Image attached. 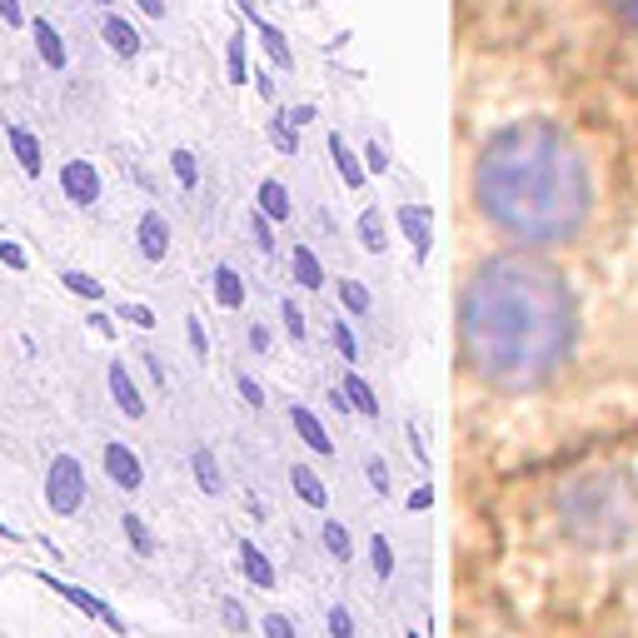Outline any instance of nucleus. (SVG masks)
Wrapping results in <instances>:
<instances>
[{
    "instance_id": "nucleus-1",
    "label": "nucleus",
    "mask_w": 638,
    "mask_h": 638,
    "mask_svg": "<svg viewBox=\"0 0 638 638\" xmlns=\"http://www.w3.org/2000/svg\"><path fill=\"white\" fill-rule=\"evenodd\" d=\"M574 329L568 285L534 259H484L459 295L464 359L498 389L544 384L574 349Z\"/></svg>"
},
{
    "instance_id": "nucleus-2",
    "label": "nucleus",
    "mask_w": 638,
    "mask_h": 638,
    "mask_svg": "<svg viewBox=\"0 0 638 638\" xmlns=\"http://www.w3.org/2000/svg\"><path fill=\"white\" fill-rule=\"evenodd\" d=\"M474 199L518 245H558L588 219L594 185L574 140L548 120L498 130L474 165Z\"/></svg>"
},
{
    "instance_id": "nucleus-3",
    "label": "nucleus",
    "mask_w": 638,
    "mask_h": 638,
    "mask_svg": "<svg viewBox=\"0 0 638 638\" xmlns=\"http://www.w3.org/2000/svg\"><path fill=\"white\" fill-rule=\"evenodd\" d=\"M45 504L55 508L60 518L80 514V504H85V464H80L75 454H55L45 469Z\"/></svg>"
},
{
    "instance_id": "nucleus-4",
    "label": "nucleus",
    "mask_w": 638,
    "mask_h": 638,
    "mask_svg": "<svg viewBox=\"0 0 638 638\" xmlns=\"http://www.w3.org/2000/svg\"><path fill=\"white\" fill-rule=\"evenodd\" d=\"M40 584H50V588H55V594H65V604H75L80 614H90V618H100V624H105V628H115V634H125V618H120L110 604H100V598L90 594V588H80V584H60V578H50V574H40Z\"/></svg>"
},
{
    "instance_id": "nucleus-5",
    "label": "nucleus",
    "mask_w": 638,
    "mask_h": 638,
    "mask_svg": "<svg viewBox=\"0 0 638 638\" xmlns=\"http://www.w3.org/2000/svg\"><path fill=\"white\" fill-rule=\"evenodd\" d=\"M105 474L115 478V488H125V494H135L140 484H145V469H140V459H135V449L130 444H120V439H110L105 444Z\"/></svg>"
},
{
    "instance_id": "nucleus-6",
    "label": "nucleus",
    "mask_w": 638,
    "mask_h": 638,
    "mask_svg": "<svg viewBox=\"0 0 638 638\" xmlns=\"http://www.w3.org/2000/svg\"><path fill=\"white\" fill-rule=\"evenodd\" d=\"M289 424H295L299 444H305V449H315L319 459H329V454H335V439H329L325 419H319L315 409H305V404H289Z\"/></svg>"
},
{
    "instance_id": "nucleus-7",
    "label": "nucleus",
    "mask_w": 638,
    "mask_h": 638,
    "mask_svg": "<svg viewBox=\"0 0 638 638\" xmlns=\"http://www.w3.org/2000/svg\"><path fill=\"white\" fill-rule=\"evenodd\" d=\"M60 185H65V199H75V205H95L100 199V175L90 160H70L60 169Z\"/></svg>"
},
{
    "instance_id": "nucleus-8",
    "label": "nucleus",
    "mask_w": 638,
    "mask_h": 638,
    "mask_svg": "<svg viewBox=\"0 0 638 638\" xmlns=\"http://www.w3.org/2000/svg\"><path fill=\"white\" fill-rule=\"evenodd\" d=\"M235 558H239V568H245V578H249L255 588H275V584H279V568L269 564V554L255 544V538H239Z\"/></svg>"
},
{
    "instance_id": "nucleus-9",
    "label": "nucleus",
    "mask_w": 638,
    "mask_h": 638,
    "mask_svg": "<svg viewBox=\"0 0 638 638\" xmlns=\"http://www.w3.org/2000/svg\"><path fill=\"white\" fill-rule=\"evenodd\" d=\"M135 235H140V255H145L150 265H160V259L169 255V225L160 219V209H145V215H140Z\"/></svg>"
},
{
    "instance_id": "nucleus-10",
    "label": "nucleus",
    "mask_w": 638,
    "mask_h": 638,
    "mask_svg": "<svg viewBox=\"0 0 638 638\" xmlns=\"http://www.w3.org/2000/svg\"><path fill=\"white\" fill-rule=\"evenodd\" d=\"M110 394H115V404L125 419H145V394L135 389V379H130V369L120 364V359L110 364Z\"/></svg>"
},
{
    "instance_id": "nucleus-11",
    "label": "nucleus",
    "mask_w": 638,
    "mask_h": 638,
    "mask_svg": "<svg viewBox=\"0 0 638 638\" xmlns=\"http://www.w3.org/2000/svg\"><path fill=\"white\" fill-rule=\"evenodd\" d=\"M289 484H295L299 504H309L315 514H325V508H329V488H325V478H319L309 464H295V469H289Z\"/></svg>"
},
{
    "instance_id": "nucleus-12",
    "label": "nucleus",
    "mask_w": 638,
    "mask_h": 638,
    "mask_svg": "<svg viewBox=\"0 0 638 638\" xmlns=\"http://www.w3.org/2000/svg\"><path fill=\"white\" fill-rule=\"evenodd\" d=\"M429 225H434L429 205H399V229L409 235V245H414V255H419V259L429 255Z\"/></svg>"
},
{
    "instance_id": "nucleus-13",
    "label": "nucleus",
    "mask_w": 638,
    "mask_h": 638,
    "mask_svg": "<svg viewBox=\"0 0 638 638\" xmlns=\"http://www.w3.org/2000/svg\"><path fill=\"white\" fill-rule=\"evenodd\" d=\"M189 469H195V484L205 488L209 498H215V494H225V474H219V459H215V449H205V444H199L195 454H189Z\"/></svg>"
},
{
    "instance_id": "nucleus-14",
    "label": "nucleus",
    "mask_w": 638,
    "mask_h": 638,
    "mask_svg": "<svg viewBox=\"0 0 638 638\" xmlns=\"http://www.w3.org/2000/svg\"><path fill=\"white\" fill-rule=\"evenodd\" d=\"M6 135H10V150H16L20 169H25V175L35 179V175H40V165H45V160H40V140L30 135V130H20V125H10Z\"/></svg>"
},
{
    "instance_id": "nucleus-15",
    "label": "nucleus",
    "mask_w": 638,
    "mask_h": 638,
    "mask_svg": "<svg viewBox=\"0 0 638 638\" xmlns=\"http://www.w3.org/2000/svg\"><path fill=\"white\" fill-rule=\"evenodd\" d=\"M319 544L329 548V558H354V538H349V528L339 524V518H319Z\"/></svg>"
},
{
    "instance_id": "nucleus-16",
    "label": "nucleus",
    "mask_w": 638,
    "mask_h": 638,
    "mask_svg": "<svg viewBox=\"0 0 638 638\" xmlns=\"http://www.w3.org/2000/svg\"><path fill=\"white\" fill-rule=\"evenodd\" d=\"M329 155H335V165H339V175H344L349 189H364V165H359V155L339 135H329Z\"/></svg>"
},
{
    "instance_id": "nucleus-17",
    "label": "nucleus",
    "mask_w": 638,
    "mask_h": 638,
    "mask_svg": "<svg viewBox=\"0 0 638 638\" xmlns=\"http://www.w3.org/2000/svg\"><path fill=\"white\" fill-rule=\"evenodd\" d=\"M339 389H344L349 409H359V414H364V419H379V399H374V389H369L364 379L354 374V369H349V374H344V384H339Z\"/></svg>"
},
{
    "instance_id": "nucleus-18",
    "label": "nucleus",
    "mask_w": 638,
    "mask_h": 638,
    "mask_svg": "<svg viewBox=\"0 0 638 638\" xmlns=\"http://www.w3.org/2000/svg\"><path fill=\"white\" fill-rule=\"evenodd\" d=\"M289 269H295V279L305 289H319L325 285V269H319V259H315V249L309 245H295V255H289Z\"/></svg>"
},
{
    "instance_id": "nucleus-19",
    "label": "nucleus",
    "mask_w": 638,
    "mask_h": 638,
    "mask_svg": "<svg viewBox=\"0 0 638 638\" xmlns=\"http://www.w3.org/2000/svg\"><path fill=\"white\" fill-rule=\"evenodd\" d=\"M215 299H219L225 309H239V305H245V279H239L229 265L215 269Z\"/></svg>"
},
{
    "instance_id": "nucleus-20",
    "label": "nucleus",
    "mask_w": 638,
    "mask_h": 638,
    "mask_svg": "<svg viewBox=\"0 0 638 638\" xmlns=\"http://www.w3.org/2000/svg\"><path fill=\"white\" fill-rule=\"evenodd\" d=\"M259 209L269 219H289V189L279 179H259Z\"/></svg>"
},
{
    "instance_id": "nucleus-21",
    "label": "nucleus",
    "mask_w": 638,
    "mask_h": 638,
    "mask_svg": "<svg viewBox=\"0 0 638 638\" xmlns=\"http://www.w3.org/2000/svg\"><path fill=\"white\" fill-rule=\"evenodd\" d=\"M120 528H125V538H130V548H135L140 558H150L155 554V534H150V524L140 514H120Z\"/></svg>"
},
{
    "instance_id": "nucleus-22",
    "label": "nucleus",
    "mask_w": 638,
    "mask_h": 638,
    "mask_svg": "<svg viewBox=\"0 0 638 638\" xmlns=\"http://www.w3.org/2000/svg\"><path fill=\"white\" fill-rule=\"evenodd\" d=\"M359 239H364L369 255H384V245H389V239H384V215H379L374 205L359 215Z\"/></svg>"
},
{
    "instance_id": "nucleus-23",
    "label": "nucleus",
    "mask_w": 638,
    "mask_h": 638,
    "mask_svg": "<svg viewBox=\"0 0 638 638\" xmlns=\"http://www.w3.org/2000/svg\"><path fill=\"white\" fill-rule=\"evenodd\" d=\"M369 564H374V578H394V544L384 534L369 538Z\"/></svg>"
},
{
    "instance_id": "nucleus-24",
    "label": "nucleus",
    "mask_w": 638,
    "mask_h": 638,
    "mask_svg": "<svg viewBox=\"0 0 638 638\" xmlns=\"http://www.w3.org/2000/svg\"><path fill=\"white\" fill-rule=\"evenodd\" d=\"M169 169H175L179 189H199V165H195V155H189V150H175V155H169Z\"/></svg>"
},
{
    "instance_id": "nucleus-25",
    "label": "nucleus",
    "mask_w": 638,
    "mask_h": 638,
    "mask_svg": "<svg viewBox=\"0 0 638 638\" xmlns=\"http://www.w3.org/2000/svg\"><path fill=\"white\" fill-rule=\"evenodd\" d=\"M105 40H110V50H120V55H135V50H140L135 30H130L125 20H105Z\"/></svg>"
},
{
    "instance_id": "nucleus-26",
    "label": "nucleus",
    "mask_w": 638,
    "mask_h": 638,
    "mask_svg": "<svg viewBox=\"0 0 638 638\" xmlns=\"http://www.w3.org/2000/svg\"><path fill=\"white\" fill-rule=\"evenodd\" d=\"M339 299H344L349 315H369V289L359 279H339Z\"/></svg>"
},
{
    "instance_id": "nucleus-27",
    "label": "nucleus",
    "mask_w": 638,
    "mask_h": 638,
    "mask_svg": "<svg viewBox=\"0 0 638 638\" xmlns=\"http://www.w3.org/2000/svg\"><path fill=\"white\" fill-rule=\"evenodd\" d=\"M279 315H285V335L295 339V344H305V335H309V329H305V309H299L295 299H285V305H279Z\"/></svg>"
},
{
    "instance_id": "nucleus-28",
    "label": "nucleus",
    "mask_w": 638,
    "mask_h": 638,
    "mask_svg": "<svg viewBox=\"0 0 638 638\" xmlns=\"http://www.w3.org/2000/svg\"><path fill=\"white\" fill-rule=\"evenodd\" d=\"M219 618H225L229 634H245V628H249V614H245L239 598H219Z\"/></svg>"
},
{
    "instance_id": "nucleus-29",
    "label": "nucleus",
    "mask_w": 638,
    "mask_h": 638,
    "mask_svg": "<svg viewBox=\"0 0 638 638\" xmlns=\"http://www.w3.org/2000/svg\"><path fill=\"white\" fill-rule=\"evenodd\" d=\"M60 279H65V289H70V295H85V299H100V295H105V289H100V279L80 275V269H65V275H60Z\"/></svg>"
},
{
    "instance_id": "nucleus-30",
    "label": "nucleus",
    "mask_w": 638,
    "mask_h": 638,
    "mask_svg": "<svg viewBox=\"0 0 638 638\" xmlns=\"http://www.w3.org/2000/svg\"><path fill=\"white\" fill-rule=\"evenodd\" d=\"M364 474H369V488H374V494H394V478H389V464H384L379 454L364 464Z\"/></svg>"
},
{
    "instance_id": "nucleus-31",
    "label": "nucleus",
    "mask_w": 638,
    "mask_h": 638,
    "mask_svg": "<svg viewBox=\"0 0 638 638\" xmlns=\"http://www.w3.org/2000/svg\"><path fill=\"white\" fill-rule=\"evenodd\" d=\"M329 638H359V634H354V614H349L344 604L329 608Z\"/></svg>"
},
{
    "instance_id": "nucleus-32",
    "label": "nucleus",
    "mask_w": 638,
    "mask_h": 638,
    "mask_svg": "<svg viewBox=\"0 0 638 638\" xmlns=\"http://www.w3.org/2000/svg\"><path fill=\"white\" fill-rule=\"evenodd\" d=\"M269 140H275L285 155H295V120H289V115H275V125H269Z\"/></svg>"
},
{
    "instance_id": "nucleus-33",
    "label": "nucleus",
    "mask_w": 638,
    "mask_h": 638,
    "mask_svg": "<svg viewBox=\"0 0 638 638\" xmlns=\"http://www.w3.org/2000/svg\"><path fill=\"white\" fill-rule=\"evenodd\" d=\"M35 40H40V50H45V60H50V65H65V50H60V40H55V30H50V25H35Z\"/></svg>"
},
{
    "instance_id": "nucleus-34",
    "label": "nucleus",
    "mask_w": 638,
    "mask_h": 638,
    "mask_svg": "<svg viewBox=\"0 0 638 638\" xmlns=\"http://www.w3.org/2000/svg\"><path fill=\"white\" fill-rule=\"evenodd\" d=\"M259 628H265V638H295V624H289L279 608H269V614L259 618Z\"/></svg>"
},
{
    "instance_id": "nucleus-35",
    "label": "nucleus",
    "mask_w": 638,
    "mask_h": 638,
    "mask_svg": "<svg viewBox=\"0 0 638 638\" xmlns=\"http://www.w3.org/2000/svg\"><path fill=\"white\" fill-rule=\"evenodd\" d=\"M259 35H265V50H269V55H275L279 65L289 70V45H285V35H279L275 25H259Z\"/></svg>"
},
{
    "instance_id": "nucleus-36",
    "label": "nucleus",
    "mask_w": 638,
    "mask_h": 638,
    "mask_svg": "<svg viewBox=\"0 0 638 638\" xmlns=\"http://www.w3.org/2000/svg\"><path fill=\"white\" fill-rule=\"evenodd\" d=\"M120 319H130L135 329H155V309L150 305H120Z\"/></svg>"
},
{
    "instance_id": "nucleus-37",
    "label": "nucleus",
    "mask_w": 638,
    "mask_h": 638,
    "mask_svg": "<svg viewBox=\"0 0 638 638\" xmlns=\"http://www.w3.org/2000/svg\"><path fill=\"white\" fill-rule=\"evenodd\" d=\"M335 344H339V354H344L349 364H359V344H354V335H349L344 319H335Z\"/></svg>"
},
{
    "instance_id": "nucleus-38",
    "label": "nucleus",
    "mask_w": 638,
    "mask_h": 638,
    "mask_svg": "<svg viewBox=\"0 0 638 638\" xmlns=\"http://www.w3.org/2000/svg\"><path fill=\"white\" fill-rule=\"evenodd\" d=\"M185 339H189V349H195V359H205V354H209V339H205V325H199V315H189Z\"/></svg>"
},
{
    "instance_id": "nucleus-39",
    "label": "nucleus",
    "mask_w": 638,
    "mask_h": 638,
    "mask_svg": "<svg viewBox=\"0 0 638 638\" xmlns=\"http://www.w3.org/2000/svg\"><path fill=\"white\" fill-rule=\"evenodd\" d=\"M229 80H245V35H235V45H229Z\"/></svg>"
},
{
    "instance_id": "nucleus-40",
    "label": "nucleus",
    "mask_w": 638,
    "mask_h": 638,
    "mask_svg": "<svg viewBox=\"0 0 638 638\" xmlns=\"http://www.w3.org/2000/svg\"><path fill=\"white\" fill-rule=\"evenodd\" d=\"M239 399H245L249 409H265V389H259L249 374H239Z\"/></svg>"
},
{
    "instance_id": "nucleus-41",
    "label": "nucleus",
    "mask_w": 638,
    "mask_h": 638,
    "mask_svg": "<svg viewBox=\"0 0 638 638\" xmlns=\"http://www.w3.org/2000/svg\"><path fill=\"white\" fill-rule=\"evenodd\" d=\"M249 229H255V245L269 255V249H275V239H269V215H265V209H259V215L249 219Z\"/></svg>"
},
{
    "instance_id": "nucleus-42",
    "label": "nucleus",
    "mask_w": 638,
    "mask_h": 638,
    "mask_svg": "<svg viewBox=\"0 0 638 638\" xmlns=\"http://www.w3.org/2000/svg\"><path fill=\"white\" fill-rule=\"evenodd\" d=\"M0 259H6L10 269H25V249H20V245H10V239H0Z\"/></svg>"
},
{
    "instance_id": "nucleus-43",
    "label": "nucleus",
    "mask_w": 638,
    "mask_h": 638,
    "mask_svg": "<svg viewBox=\"0 0 638 638\" xmlns=\"http://www.w3.org/2000/svg\"><path fill=\"white\" fill-rule=\"evenodd\" d=\"M364 160H369L374 175H384V169H389V160H384V150H379V145H364Z\"/></svg>"
},
{
    "instance_id": "nucleus-44",
    "label": "nucleus",
    "mask_w": 638,
    "mask_h": 638,
    "mask_svg": "<svg viewBox=\"0 0 638 638\" xmlns=\"http://www.w3.org/2000/svg\"><path fill=\"white\" fill-rule=\"evenodd\" d=\"M429 504H434V488H429V484H419L414 494H409V508H429Z\"/></svg>"
},
{
    "instance_id": "nucleus-45",
    "label": "nucleus",
    "mask_w": 638,
    "mask_h": 638,
    "mask_svg": "<svg viewBox=\"0 0 638 638\" xmlns=\"http://www.w3.org/2000/svg\"><path fill=\"white\" fill-rule=\"evenodd\" d=\"M614 10L628 20V25H638V0H614Z\"/></svg>"
},
{
    "instance_id": "nucleus-46",
    "label": "nucleus",
    "mask_w": 638,
    "mask_h": 638,
    "mask_svg": "<svg viewBox=\"0 0 638 638\" xmlns=\"http://www.w3.org/2000/svg\"><path fill=\"white\" fill-rule=\"evenodd\" d=\"M140 359H145L150 379H155V384H165V364H160V354H140Z\"/></svg>"
},
{
    "instance_id": "nucleus-47",
    "label": "nucleus",
    "mask_w": 638,
    "mask_h": 638,
    "mask_svg": "<svg viewBox=\"0 0 638 638\" xmlns=\"http://www.w3.org/2000/svg\"><path fill=\"white\" fill-rule=\"evenodd\" d=\"M249 344H255L259 354H265V349H269V329H265V325H255V329H249Z\"/></svg>"
},
{
    "instance_id": "nucleus-48",
    "label": "nucleus",
    "mask_w": 638,
    "mask_h": 638,
    "mask_svg": "<svg viewBox=\"0 0 638 638\" xmlns=\"http://www.w3.org/2000/svg\"><path fill=\"white\" fill-rule=\"evenodd\" d=\"M409 638H424V634H409Z\"/></svg>"
}]
</instances>
